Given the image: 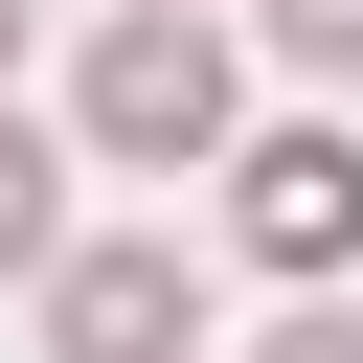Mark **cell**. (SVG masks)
<instances>
[{
    "mask_svg": "<svg viewBox=\"0 0 363 363\" xmlns=\"http://www.w3.org/2000/svg\"><path fill=\"white\" fill-rule=\"evenodd\" d=\"M23 318H45V363H204V250H159V227H68Z\"/></svg>",
    "mask_w": 363,
    "mask_h": 363,
    "instance_id": "cell-3",
    "label": "cell"
},
{
    "mask_svg": "<svg viewBox=\"0 0 363 363\" xmlns=\"http://www.w3.org/2000/svg\"><path fill=\"white\" fill-rule=\"evenodd\" d=\"M45 250H68V136L0 91V295H45Z\"/></svg>",
    "mask_w": 363,
    "mask_h": 363,
    "instance_id": "cell-4",
    "label": "cell"
},
{
    "mask_svg": "<svg viewBox=\"0 0 363 363\" xmlns=\"http://www.w3.org/2000/svg\"><path fill=\"white\" fill-rule=\"evenodd\" d=\"M0 91H23V0H0Z\"/></svg>",
    "mask_w": 363,
    "mask_h": 363,
    "instance_id": "cell-7",
    "label": "cell"
},
{
    "mask_svg": "<svg viewBox=\"0 0 363 363\" xmlns=\"http://www.w3.org/2000/svg\"><path fill=\"white\" fill-rule=\"evenodd\" d=\"M227 136H250L227 23H204V0H113V23H91V68H68V159H113V182H204Z\"/></svg>",
    "mask_w": 363,
    "mask_h": 363,
    "instance_id": "cell-1",
    "label": "cell"
},
{
    "mask_svg": "<svg viewBox=\"0 0 363 363\" xmlns=\"http://www.w3.org/2000/svg\"><path fill=\"white\" fill-rule=\"evenodd\" d=\"M250 23H272L295 68H363V0H250Z\"/></svg>",
    "mask_w": 363,
    "mask_h": 363,
    "instance_id": "cell-5",
    "label": "cell"
},
{
    "mask_svg": "<svg viewBox=\"0 0 363 363\" xmlns=\"http://www.w3.org/2000/svg\"><path fill=\"white\" fill-rule=\"evenodd\" d=\"M250 363H363V295H295V318H272Z\"/></svg>",
    "mask_w": 363,
    "mask_h": 363,
    "instance_id": "cell-6",
    "label": "cell"
},
{
    "mask_svg": "<svg viewBox=\"0 0 363 363\" xmlns=\"http://www.w3.org/2000/svg\"><path fill=\"white\" fill-rule=\"evenodd\" d=\"M204 182H227V250H250V272H295V295L363 272V136H340V113H272V136H227Z\"/></svg>",
    "mask_w": 363,
    "mask_h": 363,
    "instance_id": "cell-2",
    "label": "cell"
}]
</instances>
